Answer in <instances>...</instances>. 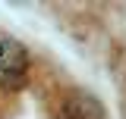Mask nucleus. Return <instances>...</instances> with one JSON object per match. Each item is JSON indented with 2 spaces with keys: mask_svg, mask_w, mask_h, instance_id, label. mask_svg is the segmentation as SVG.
Masks as SVG:
<instances>
[{
  "mask_svg": "<svg viewBox=\"0 0 126 119\" xmlns=\"http://www.w3.org/2000/svg\"><path fill=\"white\" fill-rule=\"evenodd\" d=\"M29 75V53L10 35H0V85L19 88Z\"/></svg>",
  "mask_w": 126,
  "mask_h": 119,
  "instance_id": "f257e3e1",
  "label": "nucleus"
},
{
  "mask_svg": "<svg viewBox=\"0 0 126 119\" xmlns=\"http://www.w3.org/2000/svg\"><path fill=\"white\" fill-rule=\"evenodd\" d=\"M60 119H104V107L88 91H73L60 107Z\"/></svg>",
  "mask_w": 126,
  "mask_h": 119,
  "instance_id": "f03ea898",
  "label": "nucleus"
}]
</instances>
